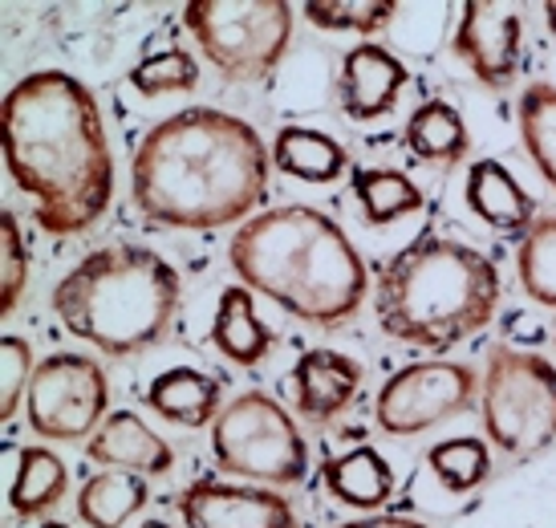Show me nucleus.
I'll return each instance as SVG.
<instances>
[{
	"label": "nucleus",
	"instance_id": "1",
	"mask_svg": "<svg viewBox=\"0 0 556 528\" xmlns=\"http://www.w3.org/2000/svg\"><path fill=\"white\" fill-rule=\"evenodd\" d=\"M4 167L49 236H81L114 200L102 110L74 74L37 70L4 98Z\"/></svg>",
	"mask_w": 556,
	"mask_h": 528
},
{
	"label": "nucleus",
	"instance_id": "2",
	"mask_svg": "<svg viewBox=\"0 0 556 528\" xmlns=\"http://www.w3.org/2000/svg\"><path fill=\"white\" fill-rule=\"evenodd\" d=\"M273 155L261 130L216 106H187L142 135L130 196L142 219L187 232L248 224L268 191Z\"/></svg>",
	"mask_w": 556,
	"mask_h": 528
},
{
	"label": "nucleus",
	"instance_id": "3",
	"mask_svg": "<svg viewBox=\"0 0 556 528\" xmlns=\"http://www.w3.org/2000/svg\"><path fill=\"white\" fill-rule=\"evenodd\" d=\"M228 264L244 289L321 329L354 322L370 289V268L354 240L309 203H280L240 224Z\"/></svg>",
	"mask_w": 556,
	"mask_h": 528
},
{
	"label": "nucleus",
	"instance_id": "4",
	"mask_svg": "<svg viewBox=\"0 0 556 528\" xmlns=\"http://www.w3.org/2000/svg\"><path fill=\"white\" fill-rule=\"evenodd\" d=\"M500 273L479 249L455 236L422 232L378 264L374 317L387 338L443 354L492 326Z\"/></svg>",
	"mask_w": 556,
	"mask_h": 528
},
{
	"label": "nucleus",
	"instance_id": "5",
	"mask_svg": "<svg viewBox=\"0 0 556 528\" xmlns=\"http://www.w3.org/2000/svg\"><path fill=\"white\" fill-rule=\"evenodd\" d=\"M179 273L147 244H106L65 273L49 310L81 342L106 357L142 354L167 338L179 310Z\"/></svg>",
	"mask_w": 556,
	"mask_h": 528
},
{
	"label": "nucleus",
	"instance_id": "6",
	"mask_svg": "<svg viewBox=\"0 0 556 528\" xmlns=\"http://www.w3.org/2000/svg\"><path fill=\"white\" fill-rule=\"evenodd\" d=\"M483 436L511 464H528L556 443V366L520 345H492L479 378Z\"/></svg>",
	"mask_w": 556,
	"mask_h": 528
},
{
	"label": "nucleus",
	"instance_id": "7",
	"mask_svg": "<svg viewBox=\"0 0 556 528\" xmlns=\"http://www.w3.org/2000/svg\"><path fill=\"white\" fill-rule=\"evenodd\" d=\"M212 455L224 476L248 483L293 488L309 476V443L268 390H244L219 411L212 423Z\"/></svg>",
	"mask_w": 556,
	"mask_h": 528
},
{
	"label": "nucleus",
	"instance_id": "8",
	"mask_svg": "<svg viewBox=\"0 0 556 528\" xmlns=\"http://www.w3.org/2000/svg\"><path fill=\"white\" fill-rule=\"evenodd\" d=\"M184 25L228 81H264L293 41V4L285 0H191Z\"/></svg>",
	"mask_w": 556,
	"mask_h": 528
},
{
	"label": "nucleus",
	"instance_id": "9",
	"mask_svg": "<svg viewBox=\"0 0 556 528\" xmlns=\"http://www.w3.org/2000/svg\"><path fill=\"white\" fill-rule=\"evenodd\" d=\"M106 370L86 354H49L37 362V374L25 394L29 427L53 443L90 439L110 411Z\"/></svg>",
	"mask_w": 556,
	"mask_h": 528
},
{
	"label": "nucleus",
	"instance_id": "10",
	"mask_svg": "<svg viewBox=\"0 0 556 528\" xmlns=\"http://www.w3.org/2000/svg\"><path fill=\"white\" fill-rule=\"evenodd\" d=\"M476 390L479 378L464 362H443V357L410 362L382 382L374 399V419L382 427V436H422L455 415H467L476 406Z\"/></svg>",
	"mask_w": 556,
	"mask_h": 528
},
{
	"label": "nucleus",
	"instance_id": "11",
	"mask_svg": "<svg viewBox=\"0 0 556 528\" xmlns=\"http://www.w3.org/2000/svg\"><path fill=\"white\" fill-rule=\"evenodd\" d=\"M187 528H301L289 496L261 483H228L200 476L179 492Z\"/></svg>",
	"mask_w": 556,
	"mask_h": 528
},
{
	"label": "nucleus",
	"instance_id": "12",
	"mask_svg": "<svg viewBox=\"0 0 556 528\" xmlns=\"http://www.w3.org/2000/svg\"><path fill=\"white\" fill-rule=\"evenodd\" d=\"M520 46H525V25L511 4L495 0H467L455 29V58L476 74L483 86H508L520 70Z\"/></svg>",
	"mask_w": 556,
	"mask_h": 528
},
{
	"label": "nucleus",
	"instance_id": "13",
	"mask_svg": "<svg viewBox=\"0 0 556 528\" xmlns=\"http://www.w3.org/2000/svg\"><path fill=\"white\" fill-rule=\"evenodd\" d=\"M362 362L338 350H305L293 362V370L285 378L289 399H293L296 415L313 427H329V423L345 415L354 406L357 390H362Z\"/></svg>",
	"mask_w": 556,
	"mask_h": 528
},
{
	"label": "nucleus",
	"instance_id": "14",
	"mask_svg": "<svg viewBox=\"0 0 556 528\" xmlns=\"http://www.w3.org/2000/svg\"><path fill=\"white\" fill-rule=\"evenodd\" d=\"M406 65L402 58H394L387 46L378 41H362L341 58L338 74V102L341 114L354 123H374L390 110L399 106L402 90H406Z\"/></svg>",
	"mask_w": 556,
	"mask_h": 528
},
{
	"label": "nucleus",
	"instance_id": "15",
	"mask_svg": "<svg viewBox=\"0 0 556 528\" xmlns=\"http://www.w3.org/2000/svg\"><path fill=\"white\" fill-rule=\"evenodd\" d=\"M86 460L114 472H135V476H167L175 451L135 411H110L102 427L86 439Z\"/></svg>",
	"mask_w": 556,
	"mask_h": 528
},
{
	"label": "nucleus",
	"instance_id": "16",
	"mask_svg": "<svg viewBox=\"0 0 556 528\" xmlns=\"http://www.w3.org/2000/svg\"><path fill=\"white\" fill-rule=\"evenodd\" d=\"M467 208L476 212L488 228H495L500 236L525 240L528 228L536 224V200L525 191V184L500 163V159H479L471 163L464 184Z\"/></svg>",
	"mask_w": 556,
	"mask_h": 528
},
{
	"label": "nucleus",
	"instance_id": "17",
	"mask_svg": "<svg viewBox=\"0 0 556 528\" xmlns=\"http://www.w3.org/2000/svg\"><path fill=\"white\" fill-rule=\"evenodd\" d=\"M219 399H224V382L191 366H170V370L155 374L147 387V406L155 411L159 419L200 431L219 419Z\"/></svg>",
	"mask_w": 556,
	"mask_h": 528
},
{
	"label": "nucleus",
	"instance_id": "18",
	"mask_svg": "<svg viewBox=\"0 0 556 528\" xmlns=\"http://www.w3.org/2000/svg\"><path fill=\"white\" fill-rule=\"evenodd\" d=\"M212 345L236 366H261L273 354L277 334L256 310V293L244 285H228L219 293L216 317H212Z\"/></svg>",
	"mask_w": 556,
	"mask_h": 528
},
{
	"label": "nucleus",
	"instance_id": "19",
	"mask_svg": "<svg viewBox=\"0 0 556 528\" xmlns=\"http://www.w3.org/2000/svg\"><path fill=\"white\" fill-rule=\"evenodd\" d=\"M321 480L333 492V500L362 508V513H378L394 496V467L370 443H357L341 455H329L321 464Z\"/></svg>",
	"mask_w": 556,
	"mask_h": 528
},
{
	"label": "nucleus",
	"instance_id": "20",
	"mask_svg": "<svg viewBox=\"0 0 556 528\" xmlns=\"http://www.w3.org/2000/svg\"><path fill=\"white\" fill-rule=\"evenodd\" d=\"M402 142L410 159L427 163V167H459L471 151V135H467L464 114L443 102V98H427L422 106H415V114L402 126Z\"/></svg>",
	"mask_w": 556,
	"mask_h": 528
},
{
	"label": "nucleus",
	"instance_id": "21",
	"mask_svg": "<svg viewBox=\"0 0 556 528\" xmlns=\"http://www.w3.org/2000/svg\"><path fill=\"white\" fill-rule=\"evenodd\" d=\"M273 167L301 184H333L350 172V151L313 126H280L273 139Z\"/></svg>",
	"mask_w": 556,
	"mask_h": 528
},
{
	"label": "nucleus",
	"instance_id": "22",
	"mask_svg": "<svg viewBox=\"0 0 556 528\" xmlns=\"http://www.w3.org/2000/svg\"><path fill=\"white\" fill-rule=\"evenodd\" d=\"M65 488H70V472H65L58 451L21 448V455H16L13 488H9V508H13L16 520L49 516L58 504H62Z\"/></svg>",
	"mask_w": 556,
	"mask_h": 528
},
{
	"label": "nucleus",
	"instance_id": "23",
	"mask_svg": "<svg viewBox=\"0 0 556 528\" xmlns=\"http://www.w3.org/2000/svg\"><path fill=\"white\" fill-rule=\"evenodd\" d=\"M350 191H354L357 208H362L370 228H390L399 219L415 216L427 200L422 187L406 172H394V167H354Z\"/></svg>",
	"mask_w": 556,
	"mask_h": 528
},
{
	"label": "nucleus",
	"instance_id": "24",
	"mask_svg": "<svg viewBox=\"0 0 556 528\" xmlns=\"http://www.w3.org/2000/svg\"><path fill=\"white\" fill-rule=\"evenodd\" d=\"M147 500H151L147 476L106 467L78 488V516L90 528H123L147 508Z\"/></svg>",
	"mask_w": 556,
	"mask_h": 528
},
{
	"label": "nucleus",
	"instance_id": "25",
	"mask_svg": "<svg viewBox=\"0 0 556 528\" xmlns=\"http://www.w3.org/2000/svg\"><path fill=\"white\" fill-rule=\"evenodd\" d=\"M516 123H520V139H525L532 167L556 191V86L553 81H532L520 93Z\"/></svg>",
	"mask_w": 556,
	"mask_h": 528
},
{
	"label": "nucleus",
	"instance_id": "26",
	"mask_svg": "<svg viewBox=\"0 0 556 528\" xmlns=\"http://www.w3.org/2000/svg\"><path fill=\"white\" fill-rule=\"evenodd\" d=\"M427 467L439 488H447L451 496H467L492 476V443L479 436L443 439L427 451Z\"/></svg>",
	"mask_w": 556,
	"mask_h": 528
},
{
	"label": "nucleus",
	"instance_id": "27",
	"mask_svg": "<svg viewBox=\"0 0 556 528\" xmlns=\"http://www.w3.org/2000/svg\"><path fill=\"white\" fill-rule=\"evenodd\" d=\"M516 277L536 305L556 310V216H541L516 249Z\"/></svg>",
	"mask_w": 556,
	"mask_h": 528
},
{
	"label": "nucleus",
	"instance_id": "28",
	"mask_svg": "<svg viewBox=\"0 0 556 528\" xmlns=\"http://www.w3.org/2000/svg\"><path fill=\"white\" fill-rule=\"evenodd\" d=\"M394 16H399L394 0H309L305 4L309 25L333 33H357V37H378Z\"/></svg>",
	"mask_w": 556,
	"mask_h": 528
},
{
	"label": "nucleus",
	"instance_id": "29",
	"mask_svg": "<svg viewBox=\"0 0 556 528\" xmlns=\"http://www.w3.org/2000/svg\"><path fill=\"white\" fill-rule=\"evenodd\" d=\"M130 90H139L142 98H163V93H187L200 86V65L184 46H170L155 58H142L130 74Z\"/></svg>",
	"mask_w": 556,
	"mask_h": 528
},
{
	"label": "nucleus",
	"instance_id": "30",
	"mask_svg": "<svg viewBox=\"0 0 556 528\" xmlns=\"http://www.w3.org/2000/svg\"><path fill=\"white\" fill-rule=\"evenodd\" d=\"M29 289V249L13 208L0 212V313H13Z\"/></svg>",
	"mask_w": 556,
	"mask_h": 528
},
{
	"label": "nucleus",
	"instance_id": "31",
	"mask_svg": "<svg viewBox=\"0 0 556 528\" xmlns=\"http://www.w3.org/2000/svg\"><path fill=\"white\" fill-rule=\"evenodd\" d=\"M33 374H37L33 345L21 334H4L0 338V419L4 423L21 411V399L29 394Z\"/></svg>",
	"mask_w": 556,
	"mask_h": 528
},
{
	"label": "nucleus",
	"instance_id": "32",
	"mask_svg": "<svg viewBox=\"0 0 556 528\" xmlns=\"http://www.w3.org/2000/svg\"><path fill=\"white\" fill-rule=\"evenodd\" d=\"M338 528H431L427 520H415V516H390V513H370L362 520H345Z\"/></svg>",
	"mask_w": 556,
	"mask_h": 528
},
{
	"label": "nucleus",
	"instance_id": "33",
	"mask_svg": "<svg viewBox=\"0 0 556 528\" xmlns=\"http://www.w3.org/2000/svg\"><path fill=\"white\" fill-rule=\"evenodd\" d=\"M544 21H548V29H553V37H556V0L544 4Z\"/></svg>",
	"mask_w": 556,
	"mask_h": 528
},
{
	"label": "nucleus",
	"instance_id": "34",
	"mask_svg": "<svg viewBox=\"0 0 556 528\" xmlns=\"http://www.w3.org/2000/svg\"><path fill=\"white\" fill-rule=\"evenodd\" d=\"M41 528H70L65 520H41Z\"/></svg>",
	"mask_w": 556,
	"mask_h": 528
},
{
	"label": "nucleus",
	"instance_id": "35",
	"mask_svg": "<svg viewBox=\"0 0 556 528\" xmlns=\"http://www.w3.org/2000/svg\"><path fill=\"white\" fill-rule=\"evenodd\" d=\"M139 528H170V525H163V520H147V525H139Z\"/></svg>",
	"mask_w": 556,
	"mask_h": 528
}]
</instances>
